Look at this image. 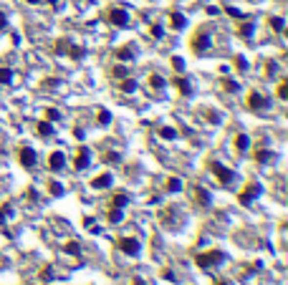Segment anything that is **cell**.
Listing matches in <instances>:
<instances>
[{
	"instance_id": "18",
	"label": "cell",
	"mask_w": 288,
	"mask_h": 285,
	"mask_svg": "<svg viewBox=\"0 0 288 285\" xmlns=\"http://www.w3.org/2000/svg\"><path fill=\"white\" fill-rule=\"evenodd\" d=\"M119 91H124V94H134L136 91V81L134 79H119Z\"/></svg>"
},
{
	"instance_id": "39",
	"label": "cell",
	"mask_w": 288,
	"mask_h": 285,
	"mask_svg": "<svg viewBox=\"0 0 288 285\" xmlns=\"http://www.w3.org/2000/svg\"><path fill=\"white\" fill-rule=\"evenodd\" d=\"M172 66H175L177 71H182V68H185V63H182V58H177V56L172 58Z\"/></svg>"
},
{
	"instance_id": "44",
	"label": "cell",
	"mask_w": 288,
	"mask_h": 285,
	"mask_svg": "<svg viewBox=\"0 0 288 285\" xmlns=\"http://www.w3.org/2000/svg\"><path fill=\"white\" fill-rule=\"evenodd\" d=\"M28 5H38V3H43V0H25Z\"/></svg>"
},
{
	"instance_id": "32",
	"label": "cell",
	"mask_w": 288,
	"mask_h": 285,
	"mask_svg": "<svg viewBox=\"0 0 288 285\" xmlns=\"http://www.w3.org/2000/svg\"><path fill=\"white\" fill-rule=\"evenodd\" d=\"M111 73H114V79H124L127 76V66H114Z\"/></svg>"
},
{
	"instance_id": "40",
	"label": "cell",
	"mask_w": 288,
	"mask_h": 285,
	"mask_svg": "<svg viewBox=\"0 0 288 285\" xmlns=\"http://www.w3.org/2000/svg\"><path fill=\"white\" fill-rule=\"evenodd\" d=\"M66 250H68L71 255H79V245H76V243H68V245H66Z\"/></svg>"
},
{
	"instance_id": "6",
	"label": "cell",
	"mask_w": 288,
	"mask_h": 285,
	"mask_svg": "<svg viewBox=\"0 0 288 285\" xmlns=\"http://www.w3.org/2000/svg\"><path fill=\"white\" fill-rule=\"evenodd\" d=\"M207 167H210L212 174H215V177L220 179V184H230L233 179H235V172H233V169H227V167H222L220 162H210Z\"/></svg>"
},
{
	"instance_id": "27",
	"label": "cell",
	"mask_w": 288,
	"mask_h": 285,
	"mask_svg": "<svg viewBox=\"0 0 288 285\" xmlns=\"http://www.w3.org/2000/svg\"><path fill=\"white\" fill-rule=\"evenodd\" d=\"M195 194H197V202H200L202 207L210 204V192H205V189H195Z\"/></svg>"
},
{
	"instance_id": "4",
	"label": "cell",
	"mask_w": 288,
	"mask_h": 285,
	"mask_svg": "<svg viewBox=\"0 0 288 285\" xmlns=\"http://www.w3.org/2000/svg\"><path fill=\"white\" fill-rule=\"evenodd\" d=\"M119 250L127 255V258H136L142 252V243L136 237H119Z\"/></svg>"
},
{
	"instance_id": "30",
	"label": "cell",
	"mask_w": 288,
	"mask_h": 285,
	"mask_svg": "<svg viewBox=\"0 0 288 285\" xmlns=\"http://www.w3.org/2000/svg\"><path fill=\"white\" fill-rule=\"evenodd\" d=\"M10 212H13V207H10V204H3V207H0V224H3V222L10 217Z\"/></svg>"
},
{
	"instance_id": "38",
	"label": "cell",
	"mask_w": 288,
	"mask_h": 285,
	"mask_svg": "<svg viewBox=\"0 0 288 285\" xmlns=\"http://www.w3.org/2000/svg\"><path fill=\"white\" fill-rule=\"evenodd\" d=\"M106 159L114 164V162H119V154H116V152H109V154H104V162H106Z\"/></svg>"
},
{
	"instance_id": "24",
	"label": "cell",
	"mask_w": 288,
	"mask_h": 285,
	"mask_svg": "<svg viewBox=\"0 0 288 285\" xmlns=\"http://www.w3.org/2000/svg\"><path fill=\"white\" fill-rule=\"evenodd\" d=\"M13 81V71L5 68V66H0V86H8Z\"/></svg>"
},
{
	"instance_id": "8",
	"label": "cell",
	"mask_w": 288,
	"mask_h": 285,
	"mask_svg": "<svg viewBox=\"0 0 288 285\" xmlns=\"http://www.w3.org/2000/svg\"><path fill=\"white\" fill-rule=\"evenodd\" d=\"M258 194H261V184H258V182H250L245 189H243V192L238 194V202L248 207V204H253V200L258 197Z\"/></svg>"
},
{
	"instance_id": "45",
	"label": "cell",
	"mask_w": 288,
	"mask_h": 285,
	"mask_svg": "<svg viewBox=\"0 0 288 285\" xmlns=\"http://www.w3.org/2000/svg\"><path fill=\"white\" fill-rule=\"evenodd\" d=\"M215 285H230V283H225V280H218V283H215Z\"/></svg>"
},
{
	"instance_id": "5",
	"label": "cell",
	"mask_w": 288,
	"mask_h": 285,
	"mask_svg": "<svg viewBox=\"0 0 288 285\" xmlns=\"http://www.w3.org/2000/svg\"><path fill=\"white\" fill-rule=\"evenodd\" d=\"M268 106H270V103H268V99H266L263 94L250 91V94L245 96V109H248V111H266Z\"/></svg>"
},
{
	"instance_id": "36",
	"label": "cell",
	"mask_w": 288,
	"mask_h": 285,
	"mask_svg": "<svg viewBox=\"0 0 288 285\" xmlns=\"http://www.w3.org/2000/svg\"><path fill=\"white\" fill-rule=\"evenodd\" d=\"M162 25H152V38H162Z\"/></svg>"
},
{
	"instance_id": "42",
	"label": "cell",
	"mask_w": 288,
	"mask_h": 285,
	"mask_svg": "<svg viewBox=\"0 0 288 285\" xmlns=\"http://www.w3.org/2000/svg\"><path fill=\"white\" fill-rule=\"evenodd\" d=\"M5 23H8V18H5V13L0 10V31H3V28H5Z\"/></svg>"
},
{
	"instance_id": "22",
	"label": "cell",
	"mask_w": 288,
	"mask_h": 285,
	"mask_svg": "<svg viewBox=\"0 0 288 285\" xmlns=\"http://www.w3.org/2000/svg\"><path fill=\"white\" fill-rule=\"evenodd\" d=\"M157 134H159V137H162V139H167V142H172V139H177V129H175V126H162V129H159Z\"/></svg>"
},
{
	"instance_id": "46",
	"label": "cell",
	"mask_w": 288,
	"mask_h": 285,
	"mask_svg": "<svg viewBox=\"0 0 288 285\" xmlns=\"http://www.w3.org/2000/svg\"><path fill=\"white\" fill-rule=\"evenodd\" d=\"M253 3H261V0H253Z\"/></svg>"
},
{
	"instance_id": "7",
	"label": "cell",
	"mask_w": 288,
	"mask_h": 285,
	"mask_svg": "<svg viewBox=\"0 0 288 285\" xmlns=\"http://www.w3.org/2000/svg\"><path fill=\"white\" fill-rule=\"evenodd\" d=\"M18 162H21V167L33 169V167H36V162H38V154H36L30 146H21V149H18Z\"/></svg>"
},
{
	"instance_id": "19",
	"label": "cell",
	"mask_w": 288,
	"mask_h": 285,
	"mask_svg": "<svg viewBox=\"0 0 288 285\" xmlns=\"http://www.w3.org/2000/svg\"><path fill=\"white\" fill-rule=\"evenodd\" d=\"M127 204H129V197H127L124 192H119V194H114V197H111V207H116V209H124Z\"/></svg>"
},
{
	"instance_id": "9",
	"label": "cell",
	"mask_w": 288,
	"mask_h": 285,
	"mask_svg": "<svg viewBox=\"0 0 288 285\" xmlns=\"http://www.w3.org/2000/svg\"><path fill=\"white\" fill-rule=\"evenodd\" d=\"M89 164H91V152H89L86 146H81L79 152H76V157H73V169L76 172H84Z\"/></svg>"
},
{
	"instance_id": "21",
	"label": "cell",
	"mask_w": 288,
	"mask_h": 285,
	"mask_svg": "<svg viewBox=\"0 0 288 285\" xmlns=\"http://www.w3.org/2000/svg\"><path fill=\"white\" fill-rule=\"evenodd\" d=\"M220 86H222V91H227V94H235V91H240L238 81H233V79H222V81H220Z\"/></svg>"
},
{
	"instance_id": "34",
	"label": "cell",
	"mask_w": 288,
	"mask_h": 285,
	"mask_svg": "<svg viewBox=\"0 0 288 285\" xmlns=\"http://www.w3.org/2000/svg\"><path fill=\"white\" fill-rule=\"evenodd\" d=\"M48 189H51V194H53V197H58V194H64V187H61V184H56V182H51V184H48Z\"/></svg>"
},
{
	"instance_id": "35",
	"label": "cell",
	"mask_w": 288,
	"mask_h": 285,
	"mask_svg": "<svg viewBox=\"0 0 288 285\" xmlns=\"http://www.w3.org/2000/svg\"><path fill=\"white\" fill-rule=\"evenodd\" d=\"M225 13H227V16H233V18H238V20H243V13L238 8H225Z\"/></svg>"
},
{
	"instance_id": "16",
	"label": "cell",
	"mask_w": 288,
	"mask_h": 285,
	"mask_svg": "<svg viewBox=\"0 0 288 285\" xmlns=\"http://www.w3.org/2000/svg\"><path fill=\"white\" fill-rule=\"evenodd\" d=\"M116 58H119V61H124V63L134 61V48H132V46H121V48H116Z\"/></svg>"
},
{
	"instance_id": "43",
	"label": "cell",
	"mask_w": 288,
	"mask_h": 285,
	"mask_svg": "<svg viewBox=\"0 0 288 285\" xmlns=\"http://www.w3.org/2000/svg\"><path fill=\"white\" fill-rule=\"evenodd\" d=\"M218 13H220V10H218L215 5H210V8H207V16H218Z\"/></svg>"
},
{
	"instance_id": "14",
	"label": "cell",
	"mask_w": 288,
	"mask_h": 285,
	"mask_svg": "<svg viewBox=\"0 0 288 285\" xmlns=\"http://www.w3.org/2000/svg\"><path fill=\"white\" fill-rule=\"evenodd\" d=\"M147 83H149V88H155V91H162V88L167 86V79L159 76V73H152V76L147 79Z\"/></svg>"
},
{
	"instance_id": "41",
	"label": "cell",
	"mask_w": 288,
	"mask_h": 285,
	"mask_svg": "<svg viewBox=\"0 0 288 285\" xmlns=\"http://www.w3.org/2000/svg\"><path fill=\"white\" fill-rule=\"evenodd\" d=\"M235 66H238L240 71H245V61H243V56H238V58H235Z\"/></svg>"
},
{
	"instance_id": "26",
	"label": "cell",
	"mask_w": 288,
	"mask_h": 285,
	"mask_svg": "<svg viewBox=\"0 0 288 285\" xmlns=\"http://www.w3.org/2000/svg\"><path fill=\"white\" fill-rule=\"evenodd\" d=\"M164 187H167V192H179V189H182V182H179L177 177H170V179H167V184H164Z\"/></svg>"
},
{
	"instance_id": "1",
	"label": "cell",
	"mask_w": 288,
	"mask_h": 285,
	"mask_svg": "<svg viewBox=\"0 0 288 285\" xmlns=\"http://www.w3.org/2000/svg\"><path fill=\"white\" fill-rule=\"evenodd\" d=\"M210 46H212V38H210V33L205 31V28H200V31L192 36V41H190V48H192V53H197V56L207 53Z\"/></svg>"
},
{
	"instance_id": "2",
	"label": "cell",
	"mask_w": 288,
	"mask_h": 285,
	"mask_svg": "<svg viewBox=\"0 0 288 285\" xmlns=\"http://www.w3.org/2000/svg\"><path fill=\"white\" fill-rule=\"evenodd\" d=\"M195 260H197V265H200L202 270H210V267L225 263V255H222L220 250H210V252H200Z\"/></svg>"
},
{
	"instance_id": "11",
	"label": "cell",
	"mask_w": 288,
	"mask_h": 285,
	"mask_svg": "<svg viewBox=\"0 0 288 285\" xmlns=\"http://www.w3.org/2000/svg\"><path fill=\"white\" fill-rule=\"evenodd\" d=\"M111 182H114V177L109 172H101L99 177L91 179V187H94V189H106V187H111Z\"/></svg>"
},
{
	"instance_id": "15",
	"label": "cell",
	"mask_w": 288,
	"mask_h": 285,
	"mask_svg": "<svg viewBox=\"0 0 288 285\" xmlns=\"http://www.w3.org/2000/svg\"><path fill=\"white\" fill-rule=\"evenodd\" d=\"M36 131H38V137L48 139V137H53V124L51 122H38L36 124Z\"/></svg>"
},
{
	"instance_id": "31",
	"label": "cell",
	"mask_w": 288,
	"mask_h": 285,
	"mask_svg": "<svg viewBox=\"0 0 288 285\" xmlns=\"http://www.w3.org/2000/svg\"><path fill=\"white\" fill-rule=\"evenodd\" d=\"M99 124H101V126L111 124V114H109V111H99Z\"/></svg>"
},
{
	"instance_id": "23",
	"label": "cell",
	"mask_w": 288,
	"mask_h": 285,
	"mask_svg": "<svg viewBox=\"0 0 288 285\" xmlns=\"http://www.w3.org/2000/svg\"><path fill=\"white\" fill-rule=\"evenodd\" d=\"M268 23H270V28H273V31H276V33H283V28H286V20H283L281 16H273V18H270Z\"/></svg>"
},
{
	"instance_id": "29",
	"label": "cell",
	"mask_w": 288,
	"mask_h": 285,
	"mask_svg": "<svg viewBox=\"0 0 288 285\" xmlns=\"http://www.w3.org/2000/svg\"><path fill=\"white\" fill-rule=\"evenodd\" d=\"M276 94H278V99H281V101H286V99H288V81H281V83H278V91H276Z\"/></svg>"
},
{
	"instance_id": "25",
	"label": "cell",
	"mask_w": 288,
	"mask_h": 285,
	"mask_svg": "<svg viewBox=\"0 0 288 285\" xmlns=\"http://www.w3.org/2000/svg\"><path fill=\"white\" fill-rule=\"evenodd\" d=\"M253 31H255V25H253L250 20H248V23H245V20L240 23V36H243V38H250V36H253Z\"/></svg>"
},
{
	"instance_id": "3",
	"label": "cell",
	"mask_w": 288,
	"mask_h": 285,
	"mask_svg": "<svg viewBox=\"0 0 288 285\" xmlns=\"http://www.w3.org/2000/svg\"><path fill=\"white\" fill-rule=\"evenodd\" d=\"M104 18L109 20L114 28H127L129 25V13L124 8H109V10L104 13Z\"/></svg>"
},
{
	"instance_id": "20",
	"label": "cell",
	"mask_w": 288,
	"mask_h": 285,
	"mask_svg": "<svg viewBox=\"0 0 288 285\" xmlns=\"http://www.w3.org/2000/svg\"><path fill=\"white\" fill-rule=\"evenodd\" d=\"M273 159H276L273 152H266V149H258V152H255V162H261V164H270Z\"/></svg>"
},
{
	"instance_id": "33",
	"label": "cell",
	"mask_w": 288,
	"mask_h": 285,
	"mask_svg": "<svg viewBox=\"0 0 288 285\" xmlns=\"http://www.w3.org/2000/svg\"><path fill=\"white\" fill-rule=\"evenodd\" d=\"M45 119H48V122H58L61 114H58L56 109H45Z\"/></svg>"
},
{
	"instance_id": "37",
	"label": "cell",
	"mask_w": 288,
	"mask_h": 285,
	"mask_svg": "<svg viewBox=\"0 0 288 285\" xmlns=\"http://www.w3.org/2000/svg\"><path fill=\"white\" fill-rule=\"evenodd\" d=\"M276 68H278V66L273 63V61H270V63H266V76H273V73H276Z\"/></svg>"
},
{
	"instance_id": "28",
	"label": "cell",
	"mask_w": 288,
	"mask_h": 285,
	"mask_svg": "<svg viewBox=\"0 0 288 285\" xmlns=\"http://www.w3.org/2000/svg\"><path fill=\"white\" fill-rule=\"evenodd\" d=\"M109 222H111V224H119V222H121V209H116V207L109 209Z\"/></svg>"
},
{
	"instance_id": "10",
	"label": "cell",
	"mask_w": 288,
	"mask_h": 285,
	"mask_svg": "<svg viewBox=\"0 0 288 285\" xmlns=\"http://www.w3.org/2000/svg\"><path fill=\"white\" fill-rule=\"evenodd\" d=\"M66 167V154L64 152H51L48 154V169L51 172H61Z\"/></svg>"
},
{
	"instance_id": "17",
	"label": "cell",
	"mask_w": 288,
	"mask_h": 285,
	"mask_svg": "<svg viewBox=\"0 0 288 285\" xmlns=\"http://www.w3.org/2000/svg\"><path fill=\"white\" fill-rule=\"evenodd\" d=\"M248 146H250V137L248 134H235V149L243 154V152H248Z\"/></svg>"
},
{
	"instance_id": "12",
	"label": "cell",
	"mask_w": 288,
	"mask_h": 285,
	"mask_svg": "<svg viewBox=\"0 0 288 285\" xmlns=\"http://www.w3.org/2000/svg\"><path fill=\"white\" fill-rule=\"evenodd\" d=\"M175 86L179 88L182 96H192V91H195V86H192V81H190L187 76H177V79H175Z\"/></svg>"
},
{
	"instance_id": "13",
	"label": "cell",
	"mask_w": 288,
	"mask_h": 285,
	"mask_svg": "<svg viewBox=\"0 0 288 285\" xmlns=\"http://www.w3.org/2000/svg\"><path fill=\"white\" fill-rule=\"evenodd\" d=\"M185 25H187L185 16H182V13H177V10H172V13H170V28H172V31H182Z\"/></svg>"
}]
</instances>
